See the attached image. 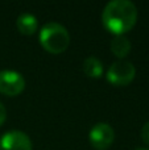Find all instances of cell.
Here are the masks:
<instances>
[{
  "label": "cell",
  "mask_w": 149,
  "mask_h": 150,
  "mask_svg": "<svg viewBox=\"0 0 149 150\" xmlns=\"http://www.w3.org/2000/svg\"><path fill=\"white\" fill-rule=\"evenodd\" d=\"M25 88V79L18 71H0V92L7 96H16Z\"/></svg>",
  "instance_id": "obj_5"
},
{
  "label": "cell",
  "mask_w": 149,
  "mask_h": 150,
  "mask_svg": "<svg viewBox=\"0 0 149 150\" xmlns=\"http://www.w3.org/2000/svg\"><path fill=\"white\" fill-rule=\"evenodd\" d=\"M38 38L41 46L52 54H60L65 52L70 44V34L67 29L55 21H49L42 26Z\"/></svg>",
  "instance_id": "obj_2"
},
{
  "label": "cell",
  "mask_w": 149,
  "mask_h": 150,
  "mask_svg": "<svg viewBox=\"0 0 149 150\" xmlns=\"http://www.w3.org/2000/svg\"><path fill=\"white\" fill-rule=\"evenodd\" d=\"M137 8L129 0H111L102 13L104 28L115 36L129 32L137 21Z\"/></svg>",
  "instance_id": "obj_1"
},
{
  "label": "cell",
  "mask_w": 149,
  "mask_h": 150,
  "mask_svg": "<svg viewBox=\"0 0 149 150\" xmlns=\"http://www.w3.org/2000/svg\"><path fill=\"white\" fill-rule=\"evenodd\" d=\"M136 75V67L133 66V63L129 61H116L108 67L106 78L112 86H128L132 80L135 79Z\"/></svg>",
  "instance_id": "obj_3"
},
{
  "label": "cell",
  "mask_w": 149,
  "mask_h": 150,
  "mask_svg": "<svg viewBox=\"0 0 149 150\" xmlns=\"http://www.w3.org/2000/svg\"><path fill=\"white\" fill-rule=\"evenodd\" d=\"M110 47H111V52H112L114 55H116L118 58L123 59V58H126L127 55L129 54V52H131V41H129L124 34H121V36H115L112 38V41H111Z\"/></svg>",
  "instance_id": "obj_8"
},
{
  "label": "cell",
  "mask_w": 149,
  "mask_h": 150,
  "mask_svg": "<svg viewBox=\"0 0 149 150\" xmlns=\"http://www.w3.org/2000/svg\"><path fill=\"white\" fill-rule=\"evenodd\" d=\"M5 119H7V111H5V107L4 104L0 101V125L4 124Z\"/></svg>",
  "instance_id": "obj_11"
},
{
  "label": "cell",
  "mask_w": 149,
  "mask_h": 150,
  "mask_svg": "<svg viewBox=\"0 0 149 150\" xmlns=\"http://www.w3.org/2000/svg\"><path fill=\"white\" fill-rule=\"evenodd\" d=\"M141 138H143V141H144L145 144H148L149 145V121L145 122V124L143 125V128H141Z\"/></svg>",
  "instance_id": "obj_10"
},
{
  "label": "cell",
  "mask_w": 149,
  "mask_h": 150,
  "mask_svg": "<svg viewBox=\"0 0 149 150\" xmlns=\"http://www.w3.org/2000/svg\"><path fill=\"white\" fill-rule=\"evenodd\" d=\"M137 150H149V149H137Z\"/></svg>",
  "instance_id": "obj_12"
},
{
  "label": "cell",
  "mask_w": 149,
  "mask_h": 150,
  "mask_svg": "<svg viewBox=\"0 0 149 150\" xmlns=\"http://www.w3.org/2000/svg\"><path fill=\"white\" fill-rule=\"evenodd\" d=\"M83 73L90 78H100L104 73V66L99 58L89 57L83 62Z\"/></svg>",
  "instance_id": "obj_9"
},
{
  "label": "cell",
  "mask_w": 149,
  "mask_h": 150,
  "mask_svg": "<svg viewBox=\"0 0 149 150\" xmlns=\"http://www.w3.org/2000/svg\"><path fill=\"white\" fill-rule=\"evenodd\" d=\"M90 144L96 150H107L115 140V130L107 122H98L89 133Z\"/></svg>",
  "instance_id": "obj_4"
},
{
  "label": "cell",
  "mask_w": 149,
  "mask_h": 150,
  "mask_svg": "<svg viewBox=\"0 0 149 150\" xmlns=\"http://www.w3.org/2000/svg\"><path fill=\"white\" fill-rule=\"evenodd\" d=\"M16 26H17L18 32L25 36H32L34 32L38 28V21H37V17L33 15V13H21L20 16L16 20Z\"/></svg>",
  "instance_id": "obj_7"
},
{
  "label": "cell",
  "mask_w": 149,
  "mask_h": 150,
  "mask_svg": "<svg viewBox=\"0 0 149 150\" xmlns=\"http://www.w3.org/2000/svg\"><path fill=\"white\" fill-rule=\"evenodd\" d=\"M0 150H33V144L26 133L8 130L0 138Z\"/></svg>",
  "instance_id": "obj_6"
}]
</instances>
